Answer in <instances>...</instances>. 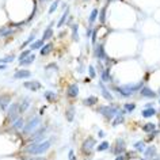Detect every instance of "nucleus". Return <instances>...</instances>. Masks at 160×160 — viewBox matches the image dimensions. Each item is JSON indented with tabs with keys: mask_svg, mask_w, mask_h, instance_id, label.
<instances>
[{
	"mask_svg": "<svg viewBox=\"0 0 160 160\" xmlns=\"http://www.w3.org/2000/svg\"><path fill=\"white\" fill-rule=\"evenodd\" d=\"M8 119L10 121H15L18 117H19V113H21V103H12V105L8 107Z\"/></svg>",
	"mask_w": 160,
	"mask_h": 160,
	"instance_id": "nucleus-4",
	"label": "nucleus"
},
{
	"mask_svg": "<svg viewBox=\"0 0 160 160\" xmlns=\"http://www.w3.org/2000/svg\"><path fill=\"white\" fill-rule=\"evenodd\" d=\"M50 140H42V141H34L26 148V152L29 155H42L50 148Z\"/></svg>",
	"mask_w": 160,
	"mask_h": 160,
	"instance_id": "nucleus-1",
	"label": "nucleus"
},
{
	"mask_svg": "<svg viewBox=\"0 0 160 160\" xmlns=\"http://www.w3.org/2000/svg\"><path fill=\"white\" fill-rule=\"evenodd\" d=\"M68 16H69V8L67 7V8H65V11H64V14H63V16L60 18V21H58V23H57V27L64 26L65 22H67V19H68Z\"/></svg>",
	"mask_w": 160,
	"mask_h": 160,
	"instance_id": "nucleus-17",
	"label": "nucleus"
},
{
	"mask_svg": "<svg viewBox=\"0 0 160 160\" xmlns=\"http://www.w3.org/2000/svg\"><path fill=\"white\" fill-rule=\"evenodd\" d=\"M101 15H99V19H101V23H105V14H106V6L102 8V11L99 12Z\"/></svg>",
	"mask_w": 160,
	"mask_h": 160,
	"instance_id": "nucleus-43",
	"label": "nucleus"
},
{
	"mask_svg": "<svg viewBox=\"0 0 160 160\" xmlns=\"http://www.w3.org/2000/svg\"><path fill=\"white\" fill-rule=\"evenodd\" d=\"M125 156H117V160H124Z\"/></svg>",
	"mask_w": 160,
	"mask_h": 160,
	"instance_id": "nucleus-49",
	"label": "nucleus"
},
{
	"mask_svg": "<svg viewBox=\"0 0 160 160\" xmlns=\"http://www.w3.org/2000/svg\"><path fill=\"white\" fill-rule=\"evenodd\" d=\"M41 2H42V0H41Z\"/></svg>",
	"mask_w": 160,
	"mask_h": 160,
	"instance_id": "nucleus-51",
	"label": "nucleus"
},
{
	"mask_svg": "<svg viewBox=\"0 0 160 160\" xmlns=\"http://www.w3.org/2000/svg\"><path fill=\"white\" fill-rule=\"evenodd\" d=\"M125 148H126L125 141L122 140V138H118V140H117V143H115V151H114V153L115 155H121L122 152H125Z\"/></svg>",
	"mask_w": 160,
	"mask_h": 160,
	"instance_id": "nucleus-11",
	"label": "nucleus"
},
{
	"mask_svg": "<svg viewBox=\"0 0 160 160\" xmlns=\"http://www.w3.org/2000/svg\"><path fill=\"white\" fill-rule=\"evenodd\" d=\"M14 33H15V30L8 29V27H3V29H0V37H7L10 34H14Z\"/></svg>",
	"mask_w": 160,
	"mask_h": 160,
	"instance_id": "nucleus-32",
	"label": "nucleus"
},
{
	"mask_svg": "<svg viewBox=\"0 0 160 160\" xmlns=\"http://www.w3.org/2000/svg\"><path fill=\"white\" fill-rule=\"evenodd\" d=\"M140 94L143 96H148V98H156V92H153L151 88H148V87H143L140 90Z\"/></svg>",
	"mask_w": 160,
	"mask_h": 160,
	"instance_id": "nucleus-15",
	"label": "nucleus"
},
{
	"mask_svg": "<svg viewBox=\"0 0 160 160\" xmlns=\"http://www.w3.org/2000/svg\"><path fill=\"white\" fill-rule=\"evenodd\" d=\"M52 49H53V45L52 44H46V45H44L42 48L39 49L41 50V56H46V54H49L50 52H52Z\"/></svg>",
	"mask_w": 160,
	"mask_h": 160,
	"instance_id": "nucleus-24",
	"label": "nucleus"
},
{
	"mask_svg": "<svg viewBox=\"0 0 160 160\" xmlns=\"http://www.w3.org/2000/svg\"><path fill=\"white\" fill-rule=\"evenodd\" d=\"M45 98L48 99V102H54L56 99H57V95H56L54 92H52V91H46L45 92Z\"/></svg>",
	"mask_w": 160,
	"mask_h": 160,
	"instance_id": "nucleus-33",
	"label": "nucleus"
},
{
	"mask_svg": "<svg viewBox=\"0 0 160 160\" xmlns=\"http://www.w3.org/2000/svg\"><path fill=\"white\" fill-rule=\"evenodd\" d=\"M125 113H128L126 110H121L118 114L115 115V118H114V121H113V126H117V125H121L122 122L125 121V118H124V114Z\"/></svg>",
	"mask_w": 160,
	"mask_h": 160,
	"instance_id": "nucleus-12",
	"label": "nucleus"
},
{
	"mask_svg": "<svg viewBox=\"0 0 160 160\" xmlns=\"http://www.w3.org/2000/svg\"><path fill=\"white\" fill-rule=\"evenodd\" d=\"M109 148H110V144L107 143V141H103V143H101L96 147V151H98V152H102V151H106V149H109Z\"/></svg>",
	"mask_w": 160,
	"mask_h": 160,
	"instance_id": "nucleus-34",
	"label": "nucleus"
},
{
	"mask_svg": "<svg viewBox=\"0 0 160 160\" xmlns=\"http://www.w3.org/2000/svg\"><path fill=\"white\" fill-rule=\"evenodd\" d=\"M96 102H98L96 96H88V98H86V99L83 101V105L84 106H94Z\"/></svg>",
	"mask_w": 160,
	"mask_h": 160,
	"instance_id": "nucleus-23",
	"label": "nucleus"
},
{
	"mask_svg": "<svg viewBox=\"0 0 160 160\" xmlns=\"http://www.w3.org/2000/svg\"><path fill=\"white\" fill-rule=\"evenodd\" d=\"M79 95V87L77 84H71L68 87V96L69 98H76Z\"/></svg>",
	"mask_w": 160,
	"mask_h": 160,
	"instance_id": "nucleus-13",
	"label": "nucleus"
},
{
	"mask_svg": "<svg viewBox=\"0 0 160 160\" xmlns=\"http://www.w3.org/2000/svg\"><path fill=\"white\" fill-rule=\"evenodd\" d=\"M39 125H41V118H39V117H33V118L27 122L25 126H23L22 132H23L25 134H30L31 132H34Z\"/></svg>",
	"mask_w": 160,
	"mask_h": 160,
	"instance_id": "nucleus-3",
	"label": "nucleus"
},
{
	"mask_svg": "<svg viewBox=\"0 0 160 160\" xmlns=\"http://www.w3.org/2000/svg\"><path fill=\"white\" fill-rule=\"evenodd\" d=\"M15 60V57H14V56H7L6 58H3V60H0V63H12V61Z\"/></svg>",
	"mask_w": 160,
	"mask_h": 160,
	"instance_id": "nucleus-42",
	"label": "nucleus"
},
{
	"mask_svg": "<svg viewBox=\"0 0 160 160\" xmlns=\"http://www.w3.org/2000/svg\"><path fill=\"white\" fill-rule=\"evenodd\" d=\"M42 46H44V39H37L35 42H33L30 49L31 50H37V49H41Z\"/></svg>",
	"mask_w": 160,
	"mask_h": 160,
	"instance_id": "nucleus-28",
	"label": "nucleus"
},
{
	"mask_svg": "<svg viewBox=\"0 0 160 160\" xmlns=\"http://www.w3.org/2000/svg\"><path fill=\"white\" fill-rule=\"evenodd\" d=\"M58 3H60V0H54L53 3H52V6L49 8V14H53L56 10H57V7H58Z\"/></svg>",
	"mask_w": 160,
	"mask_h": 160,
	"instance_id": "nucleus-36",
	"label": "nucleus"
},
{
	"mask_svg": "<svg viewBox=\"0 0 160 160\" xmlns=\"http://www.w3.org/2000/svg\"><path fill=\"white\" fill-rule=\"evenodd\" d=\"M155 155H156V147H153V145H151L149 148L145 149L144 152V157L145 159H153Z\"/></svg>",
	"mask_w": 160,
	"mask_h": 160,
	"instance_id": "nucleus-14",
	"label": "nucleus"
},
{
	"mask_svg": "<svg viewBox=\"0 0 160 160\" xmlns=\"http://www.w3.org/2000/svg\"><path fill=\"white\" fill-rule=\"evenodd\" d=\"M72 38H73V41H79V26L76 25V23H73L72 26Z\"/></svg>",
	"mask_w": 160,
	"mask_h": 160,
	"instance_id": "nucleus-25",
	"label": "nucleus"
},
{
	"mask_svg": "<svg viewBox=\"0 0 160 160\" xmlns=\"http://www.w3.org/2000/svg\"><path fill=\"white\" fill-rule=\"evenodd\" d=\"M105 136V132H102V130H99V137H103Z\"/></svg>",
	"mask_w": 160,
	"mask_h": 160,
	"instance_id": "nucleus-47",
	"label": "nucleus"
},
{
	"mask_svg": "<svg viewBox=\"0 0 160 160\" xmlns=\"http://www.w3.org/2000/svg\"><path fill=\"white\" fill-rule=\"evenodd\" d=\"M114 91H115V92H118V94H121V95H122V96H125V98H129V96L133 95V94L129 92L128 90H125L124 87H115V88H114Z\"/></svg>",
	"mask_w": 160,
	"mask_h": 160,
	"instance_id": "nucleus-21",
	"label": "nucleus"
},
{
	"mask_svg": "<svg viewBox=\"0 0 160 160\" xmlns=\"http://www.w3.org/2000/svg\"><path fill=\"white\" fill-rule=\"evenodd\" d=\"M45 132H46V128L44 126V128H41V129L37 130L30 138H31L33 141H42V140H44V137H45Z\"/></svg>",
	"mask_w": 160,
	"mask_h": 160,
	"instance_id": "nucleus-9",
	"label": "nucleus"
},
{
	"mask_svg": "<svg viewBox=\"0 0 160 160\" xmlns=\"http://www.w3.org/2000/svg\"><path fill=\"white\" fill-rule=\"evenodd\" d=\"M99 86H101V91H102V95H103V98H106L107 101H113V95L110 94V91L107 90V88H106L105 86H103V83H101Z\"/></svg>",
	"mask_w": 160,
	"mask_h": 160,
	"instance_id": "nucleus-20",
	"label": "nucleus"
},
{
	"mask_svg": "<svg viewBox=\"0 0 160 160\" xmlns=\"http://www.w3.org/2000/svg\"><path fill=\"white\" fill-rule=\"evenodd\" d=\"M10 96H2L0 98V109L2 110H6L7 109V106L10 105Z\"/></svg>",
	"mask_w": 160,
	"mask_h": 160,
	"instance_id": "nucleus-22",
	"label": "nucleus"
},
{
	"mask_svg": "<svg viewBox=\"0 0 160 160\" xmlns=\"http://www.w3.org/2000/svg\"><path fill=\"white\" fill-rule=\"evenodd\" d=\"M124 107H125V110L128 111V113H132V111L136 109V105H134V103H126Z\"/></svg>",
	"mask_w": 160,
	"mask_h": 160,
	"instance_id": "nucleus-38",
	"label": "nucleus"
},
{
	"mask_svg": "<svg viewBox=\"0 0 160 160\" xmlns=\"http://www.w3.org/2000/svg\"><path fill=\"white\" fill-rule=\"evenodd\" d=\"M34 39H35V37H34V35H31V37H29V38H27V39H26L25 42H23V44H22V46H19V48H21V49L23 50V49H25V48H26V46H27V45H29V44H31V42H33V41H34Z\"/></svg>",
	"mask_w": 160,
	"mask_h": 160,
	"instance_id": "nucleus-35",
	"label": "nucleus"
},
{
	"mask_svg": "<svg viewBox=\"0 0 160 160\" xmlns=\"http://www.w3.org/2000/svg\"><path fill=\"white\" fill-rule=\"evenodd\" d=\"M65 115H67V119H68L69 122H72V121H73V117H75V107L71 106L69 109L67 110V113H65Z\"/></svg>",
	"mask_w": 160,
	"mask_h": 160,
	"instance_id": "nucleus-31",
	"label": "nucleus"
},
{
	"mask_svg": "<svg viewBox=\"0 0 160 160\" xmlns=\"http://www.w3.org/2000/svg\"><path fill=\"white\" fill-rule=\"evenodd\" d=\"M88 72H90V77H91V79H95L96 72H95V68H94L92 65H90V67H88Z\"/></svg>",
	"mask_w": 160,
	"mask_h": 160,
	"instance_id": "nucleus-41",
	"label": "nucleus"
},
{
	"mask_svg": "<svg viewBox=\"0 0 160 160\" xmlns=\"http://www.w3.org/2000/svg\"><path fill=\"white\" fill-rule=\"evenodd\" d=\"M95 41H96V30H94V33H92V44H94V46H95Z\"/></svg>",
	"mask_w": 160,
	"mask_h": 160,
	"instance_id": "nucleus-44",
	"label": "nucleus"
},
{
	"mask_svg": "<svg viewBox=\"0 0 160 160\" xmlns=\"http://www.w3.org/2000/svg\"><path fill=\"white\" fill-rule=\"evenodd\" d=\"M25 88H27V90L30 91H38L42 88V84L39 82H35V80H30V82H25Z\"/></svg>",
	"mask_w": 160,
	"mask_h": 160,
	"instance_id": "nucleus-6",
	"label": "nucleus"
},
{
	"mask_svg": "<svg viewBox=\"0 0 160 160\" xmlns=\"http://www.w3.org/2000/svg\"><path fill=\"white\" fill-rule=\"evenodd\" d=\"M52 68H54V69H56V64H49L48 67H46V69H52Z\"/></svg>",
	"mask_w": 160,
	"mask_h": 160,
	"instance_id": "nucleus-45",
	"label": "nucleus"
},
{
	"mask_svg": "<svg viewBox=\"0 0 160 160\" xmlns=\"http://www.w3.org/2000/svg\"><path fill=\"white\" fill-rule=\"evenodd\" d=\"M143 129H144V132H147V133H152V132L155 130V125L153 124H147V125H144L143 126Z\"/></svg>",
	"mask_w": 160,
	"mask_h": 160,
	"instance_id": "nucleus-37",
	"label": "nucleus"
},
{
	"mask_svg": "<svg viewBox=\"0 0 160 160\" xmlns=\"http://www.w3.org/2000/svg\"><path fill=\"white\" fill-rule=\"evenodd\" d=\"M31 76V72L30 71H27V69H19V71H16L15 75H14V79H27V77H30Z\"/></svg>",
	"mask_w": 160,
	"mask_h": 160,
	"instance_id": "nucleus-10",
	"label": "nucleus"
},
{
	"mask_svg": "<svg viewBox=\"0 0 160 160\" xmlns=\"http://www.w3.org/2000/svg\"><path fill=\"white\" fill-rule=\"evenodd\" d=\"M98 113H101L103 117H106V119H111L119 113L118 107L114 105H109V106H101L98 109Z\"/></svg>",
	"mask_w": 160,
	"mask_h": 160,
	"instance_id": "nucleus-2",
	"label": "nucleus"
},
{
	"mask_svg": "<svg viewBox=\"0 0 160 160\" xmlns=\"http://www.w3.org/2000/svg\"><path fill=\"white\" fill-rule=\"evenodd\" d=\"M122 87H124L125 90H128L129 92L134 94V92H137L138 90H141V88H143V82L133 83V84H125V86H122Z\"/></svg>",
	"mask_w": 160,
	"mask_h": 160,
	"instance_id": "nucleus-7",
	"label": "nucleus"
},
{
	"mask_svg": "<svg viewBox=\"0 0 160 160\" xmlns=\"http://www.w3.org/2000/svg\"><path fill=\"white\" fill-rule=\"evenodd\" d=\"M34 60H35V56L34 54H30V56H27L26 58H23V60H19V65H30L34 63Z\"/></svg>",
	"mask_w": 160,
	"mask_h": 160,
	"instance_id": "nucleus-19",
	"label": "nucleus"
},
{
	"mask_svg": "<svg viewBox=\"0 0 160 160\" xmlns=\"http://www.w3.org/2000/svg\"><path fill=\"white\" fill-rule=\"evenodd\" d=\"M69 159H75V155H73V151H69Z\"/></svg>",
	"mask_w": 160,
	"mask_h": 160,
	"instance_id": "nucleus-46",
	"label": "nucleus"
},
{
	"mask_svg": "<svg viewBox=\"0 0 160 160\" xmlns=\"http://www.w3.org/2000/svg\"><path fill=\"white\" fill-rule=\"evenodd\" d=\"M29 106H30V99H29V98H25V99H23V102L21 103V113L27 111Z\"/></svg>",
	"mask_w": 160,
	"mask_h": 160,
	"instance_id": "nucleus-29",
	"label": "nucleus"
},
{
	"mask_svg": "<svg viewBox=\"0 0 160 160\" xmlns=\"http://www.w3.org/2000/svg\"><path fill=\"white\" fill-rule=\"evenodd\" d=\"M133 147H134V149H137V151H140V152H143V151H144V143H143V141H138V143H136Z\"/></svg>",
	"mask_w": 160,
	"mask_h": 160,
	"instance_id": "nucleus-39",
	"label": "nucleus"
},
{
	"mask_svg": "<svg viewBox=\"0 0 160 160\" xmlns=\"http://www.w3.org/2000/svg\"><path fill=\"white\" fill-rule=\"evenodd\" d=\"M25 126V121L22 118H16L15 121H12V129L14 130H19V129H23Z\"/></svg>",
	"mask_w": 160,
	"mask_h": 160,
	"instance_id": "nucleus-18",
	"label": "nucleus"
},
{
	"mask_svg": "<svg viewBox=\"0 0 160 160\" xmlns=\"http://www.w3.org/2000/svg\"><path fill=\"white\" fill-rule=\"evenodd\" d=\"M110 2H113V0H107V3H110Z\"/></svg>",
	"mask_w": 160,
	"mask_h": 160,
	"instance_id": "nucleus-50",
	"label": "nucleus"
},
{
	"mask_svg": "<svg viewBox=\"0 0 160 160\" xmlns=\"http://www.w3.org/2000/svg\"><path fill=\"white\" fill-rule=\"evenodd\" d=\"M7 67H6V65H0V71H4V69H6Z\"/></svg>",
	"mask_w": 160,
	"mask_h": 160,
	"instance_id": "nucleus-48",
	"label": "nucleus"
},
{
	"mask_svg": "<svg viewBox=\"0 0 160 160\" xmlns=\"http://www.w3.org/2000/svg\"><path fill=\"white\" fill-rule=\"evenodd\" d=\"M94 56L98 58V60H107V56L105 53V48L103 45H95V49H94Z\"/></svg>",
	"mask_w": 160,
	"mask_h": 160,
	"instance_id": "nucleus-5",
	"label": "nucleus"
},
{
	"mask_svg": "<svg viewBox=\"0 0 160 160\" xmlns=\"http://www.w3.org/2000/svg\"><path fill=\"white\" fill-rule=\"evenodd\" d=\"M98 14H99V11L96 10V8H94V10L91 11V15H90V18H88V21H90V23H91V26L95 23V21H96V18H98Z\"/></svg>",
	"mask_w": 160,
	"mask_h": 160,
	"instance_id": "nucleus-30",
	"label": "nucleus"
},
{
	"mask_svg": "<svg viewBox=\"0 0 160 160\" xmlns=\"http://www.w3.org/2000/svg\"><path fill=\"white\" fill-rule=\"evenodd\" d=\"M141 114H143L144 118H149V117H153L155 114H156V110H155L153 107H145Z\"/></svg>",
	"mask_w": 160,
	"mask_h": 160,
	"instance_id": "nucleus-16",
	"label": "nucleus"
},
{
	"mask_svg": "<svg viewBox=\"0 0 160 160\" xmlns=\"http://www.w3.org/2000/svg\"><path fill=\"white\" fill-rule=\"evenodd\" d=\"M110 68H106L102 71V82H110Z\"/></svg>",
	"mask_w": 160,
	"mask_h": 160,
	"instance_id": "nucleus-27",
	"label": "nucleus"
},
{
	"mask_svg": "<svg viewBox=\"0 0 160 160\" xmlns=\"http://www.w3.org/2000/svg\"><path fill=\"white\" fill-rule=\"evenodd\" d=\"M30 53H31V49H29V50H23L22 53L19 54V60H23V58H26L27 56H30Z\"/></svg>",
	"mask_w": 160,
	"mask_h": 160,
	"instance_id": "nucleus-40",
	"label": "nucleus"
},
{
	"mask_svg": "<svg viewBox=\"0 0 160 160\" xmlns=\"http://www.w3.org/2000/svg\"><path fill=\"white\" fill-rule=\"evenodd\" d=\"M52 35H53V29H52V26L46 27V30L44 31V37H42V39L44 41H48L52 38Z\"/></svg>",
	"mask_w": 160,
	"mask_h": 160,
	"instance_id": "nucleus-26",
	"label": "nucleus"
},
{
	"mask_svg": "<svg viewBox=\"0 0 160 160\" xmlns=\"http://www.w3.org/2000/svg\"><path fill=\"white\" fill-rule=\"evenodd\" d=\"M95 140H94L92 137H88L84 140V143H83V151L84 152H91V149L95 147Z\"/></svg>",
	"mask_w": 160,
	"mask_h": 160,
	"instance_id": "nucleus-8",
	"label": "nucleus"
}]
</instances>
